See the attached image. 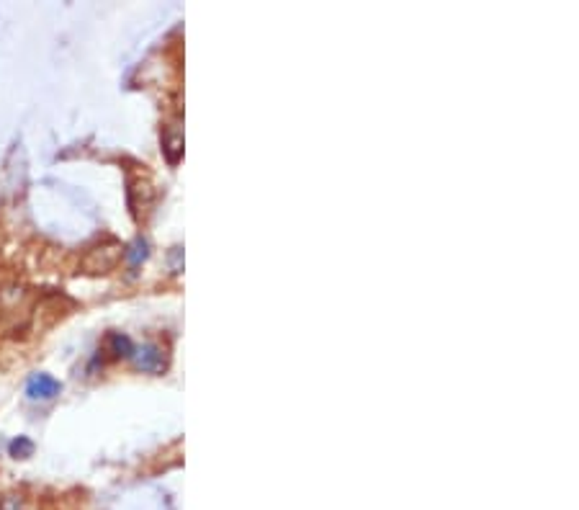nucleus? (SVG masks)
Wrapping results in <instances>:
<instances>
[{
    "label": "nucleus",
    "instance_id": "nucleus-2",
    "mask_svg": "<svg viewBox=\"0 0 579 510\" xmlns=\"http://www.w3.org/2000/svg\"><path fill=\"white\" fill-rule=\"evenodd\" d=\"M134 363L142 368V371H160L165 366L163 361V351L155 346H142L139 351H134Z\"/></svg>",
    "mask_w": 579,
    "mask_h": 510
},
{
    "label": "nucleus",
    "instance_id": "nucleus-3",
    "mask_svg": "<svg viewBox=\"0 0 579 510\" xmlns=\"http://www.w3.org/2000/svg\"><path fill=\"white\" fill-rule=\"evenodd\" d=\"M108 346H111V353L113 356H132L134 353V348H132V340L127 338V335H121V333H111L108 335Z\"/></svg>",
    "mask_w": 579,
    "mask_h": 510
},
{
    "label": "nucleus",
    "instance_id": "nucleus-6",
    "mask_svg": "<svg viewBox=\"0 0 579 510\" xmlns=\"http://www.w3.org/2000/svg\"><path fill=\"white\" fill-rule=\"evenodd\" d=\"M0 510H23V503L16 495H8L0 500Z\"/></svg>",
    "mask_w": 579,
    "mask_h": 510
},
{
    "label": "nucleus",
    "instance_id": "nucleus-5",
    "mask_svg": "<svg viewBox=\"0 0 579 510\" xmlns=\"http://www.w3.org/2000/svg\"><path fill=\"white\" fill-rule=\"evenodd\" d=\"M144 255H147V245H144V240H137L132 245V250H129V263L139 266V261H144Z\"/></svg>",
    "mask_w": 579,
    "mask_h": 510
},
{
    "label": "nucleus",
    "instance_id": "nucleus-4",
    "mask_svg": "<svg viewBox=\"0 0 579 510\" xmlns=\"http://www.w3.org/2000/svg\"><path fill=\"white\" fill-rule=\"evenodd\" d=\"M31 453H34V443L28 438H23V436H18V438L11 443V456H16V459H26Z\"/></svg>",
    "mask_w": 579,
    "mask_h": 510
},
{
    "label": "nucleus",
    "instance_id": "nucleus-1",
    "mask_svg": "<svg viewBox=\"0 0 579 510\" xmlns=\"http://www.w3.org/2000/svg\"><path fill=\"white\" fill-rule=\"evenodd\" d=\"M59 390H62V384L50 374H34L26 384V395H28V400H34V402L36 400H39V402L55 400V397L59 395Z\"/></svg>",
    "mask_w": 579,
    "mask_h": 510
}]
</instances>
